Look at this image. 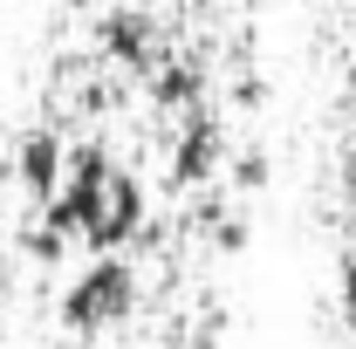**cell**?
Wrapping results in <instances>:
<instances>
[{"label":"cell","instance_id":"cell-6","mask_svg":"<svg viewBox=\"0 0 356 349\" xmlns=\"http://www.w3.org/2000/svg\"><path fill=\"white\" fill-rule=\"evenodd\" d=\"M103 48H110V62L117 69H131V76H151V21L144 14H110L103 21Z\"/></svg>","mask_w":356,"mask_h":349},{"label":"cell","instance_id":"cell-2","mask_svg":"<svg viewBox=\"0 0 356 349\" xmlns=\"http://www.w3.org/2000/svg\"><path fill=\"white\" fill-rule=\"evenodd\" d=\"M131 302H137V267L124 261V254H103V261H89L83 274H76V288L62 295V322L83 329V336H96V329H117V322L131 315Z\"/></svg>","mask_w":356,"mask_h":349},{"label":"cell","instance_id":"cell-3","mask_svg":"<svg viewBox=\"0 0 356 349\" xmlns=\"http://www.w3.org/2000/svg\"><path fill=\"white\" fill-rule=\"evenodd\" d=\"M144 219H151V199H144V178L131 172H110V199H103V219L83 233V247L103 261V254H124L137 233H144Z\"/></svg>","mask_w":356,"mask_h":349},{"label":"cell","instance_id":"cell-7","mask_svg":"<svg viewBox=\"0 0 356 349\" xmlns=\"http://www.w3.org/2000/svg\"><path fill=\"white\" fill-rule=\"evenodd\" d=\"M151 96H158V110H192L199 103V69L192 62H151Z\"/></svg>","mask_w":356,"mask_h":349},{"label":"cell","instance_id":"cell-4","mask_svg":"<svg viewBox=\"0 0 356 349\" xmlns=\"http://www.w3.org/2000/svg\"><path fill=\"white\" fill-rule=\"evenodd\" d=\"M62 165H69V144H62L55 131H28V137H21V151H14V178H21V192H28L35 206L55 199Z\"/></svg>","mask_w":356,"mask_h":349},{"label":"cell","instance_id":"cell-11","mask_svg":"<svg viewBox=\"0 0 356 349\" xmlns=\"http://www.w3.org/2000/svg\"><path fill=\"white\" fill-rule=\"evenodd\" d=\"M213 247H220V254H240V247H247V219H220Z\"/></svg>","mask_w":356,"mask_h":349},{"label":"cell","instance_id":"cell-5","mask_svg":"<svg viewBox=\"0 0 356 349\" xmlns=\"http://www.w3.org/2000/svg\"><path fill=\"white\" fill-rule=\"evenodd\" d=\"M220 124L213 117H192L185 124V137H178V151H172V185H206V178L220 172Z\"/></svg>","mask_w":356,"mask_h":349},{"label":"cell","instance_id":"cell-8","mask_svg":"<svg viewBox=\"0 0 356 349\" xmlns=\"http://www.w3.org/2000/svg\"><path fill=\"white\" fill-rule=\"evenodd\" d=\"M21 240H28V261H42V267H62V254H69V240L55 226H28Z\"/></svg>","mask_w":356,"mask_h":349},{"label":"cell","instance_id":"cell-1","mask_svg":"<svg viewBox=\"0 0 356 349\" xmlns=\"http://www.w3.org/2000/svg\"><path fill=\"white\" fill-rule=\"evenodd\" d=\"M110 158H103V144H69V165H62V185H55V199H48V219L62 240H83L89 226L103 219V199H110Z\"/></svg>","mask_w":356,"mask_h":349},{"label":"cell","instance_id":"cell-10","mask_svg":"<svg viewBox=\"0 0 356 349\" xmlns=\"http://www.w3.org/2000/svg\"><path fill=\"white\" fill-rule=\"evenodd\" d=\"M233 185H240V192H261V185H267V158H261V151L233 158Z\"/></svg>","mask_w":356,"mask_h":349},{"label":"cell","instance_id":"cell-9","mask_svg":"<svg viewBox=\"0 0 356 349\" xmlns=\"http://www.w3.org/2000/svg\"><path fill=\"white\" fill-rule=\"evenodd\" d=\"M336 302H343V315L356 322V247L336 261Z\"/></svg>","mask_w":356,"mask_h":349}]
</instances>
